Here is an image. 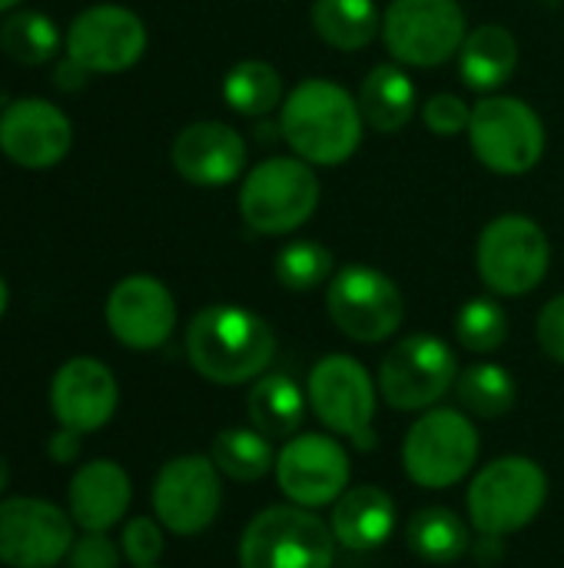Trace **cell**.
Listing matches in <instances>:
<instances>
[{"label": "cell", "instance_id": "cb8c5ba5", "mask_svg": "<svg viewBox=\"0 0 564 568\" xmlns=\"http://www.w3.org/2000/svg\"><path fill=\"white\" fill-rule=\"evenodd\" d=\"M309 396L286 373H263L246 396L249 423L273 443H286L302 429Z\"/></svg>", "mask_w": 564, "mask_h": 568}, {"label": "cell", "instance_id": "ffe728a7", "mask_svg": "<svg viewBox=\"0 0 564 568\" xmlns=\"http://www.w3.org/2000/svg\"><path fill=\"white\" fill-rule=\"evenodd\" d=\"M170 160L176 173L203 190L229 186L246 170V140L236 126L219 120H199L176 133Z\"/></svg>", "mask_w": 564, "mask_h": 568}, {"label": "cell", "instance_id": "b9f144b4", "mask_svg": "<svg viewBox=\"0 0 564 568\" xmlns=\"http://www.w3.org/2000/svg\"><path fill=\"white\" fill-rule=\"evenodd\" d=\"M17 3H20V0H0V13L10 10V7H17Z\"/></svg>", "mask_w": 564, "mask_h": 568}, {"label": "cell", "instance_id": "9a60e30c", "mask_svg": "<svg viewBox=\"0 0 564 568\" xmlns=\"http://www.w3.org/2000/svg\"><path fill=\"white\" fill-rule=\"evenodd\" d=\"M73 516L33 496L0 499V562L10 568H57L73 549Z\"/></svg>", "mask_w": 564, "mask_h": 568}, {"label": "cell", "instance_id": "5b68a950", "mask_svg": "<svg viewBox=\"0 0 564 568\" xmlns=\"http://www.w3.org/2000/svg\"><path fill=\"white\" fill-rule=\"evenodd\" d=\"M319 196L312 163L299 156H269L246 173L239 186V216L253 233L286 236L312 220Z\"/></svg>", "mask_w": 564, "mask_h": 568}, {"label": "cell", "instance_id": "277c9868", "mask_svg": "<svg viewBox=\"0 0 564 568\" xmlns=\"http://www.w3.org/2000/svg\"><path fill=\"white\" fill-rule=\"evenodd\" d=\"M332 526L302 506H266L239 536V568H332Z\"/></svg>", "mask_w": 564, "mask_h": 568}, {"label": "cell", "instance_id": "7a4b0ae2", "mask_svg": "<svg viewBox=\"0 0 564 568\" xmlns=\"http://www.w3.org/2000/svg\"><path fill=\"white\" fill-rule=\"evenodd\" d=\"M366 116L359 100L329 77H309L286 93L279 106V133L293 153L312 166H339L362 143Z\"/></svg>", "mask_w": 564, "mask_h": 568}, {"label": "cell", "instance_id": "4fadbf2b", "mask_svg": "<svg viewBox=\"0 0 564 568\" xmlns=\"http://www.w3.org/2000/svg\"><path fill=\"white\" fill-rule=\"evenodd\" d=\"M352 479L349 453L332 433H296L276 456V483L293 506H332Z\"/></svg>", "mask_w": 564, "mask_h": 568}, {"label": "cell", "instance_id": "f1b7e54d", "mask_svg": "<svg viewBox=\"0 0 564 568\" xmlns=\"http://www.w3.org/2000/svg\"><path fill=\"white\" fill-rule=\"evenodd\" d=\"M223 100L233 113L263 120L276 106H283V77L266 60H239L223 77Z\"/></svg>", "mask_w": 564, "mask_h": 568}, {"label": "cell", "instance_id": "ac0fdd59", "mask_svg": "<svg viewBox=\"0 0 564 568\" xmlns=\"http://www.w3.org/2000/svg\"><path fill=\"white\" fill-rule=\"evenodd\" d=\"M73 146L70 116L40 97H23L0 113V150L23 170H50Z\"/></svg>", "mask_w": 564, "mask_h": 568}, {"label": "cell", "instance_id": "60d3db41", "mask_svg": "<svg viewBox=\"0 0 564 568\" xmlns=\"http://www.w3.org/2000/svg\"><path fill=\"white\" fill-rule=\"evenodd\" d=\"M7 300H10V296H7V283L0 280V316L7 313Z\"/></svg>", "mask_w": 564, "mask_h": 568}, {"label": "cell", "instance_id": "836d02e7", "mask_svg": "<svg viewBox=\"0 0 564 568\" xmlns=\"http://www.w3.org/2000/svg\"><path fill=\"white\" fill-rule=\"evenodd\" d=\"M120 546H123V556L133 568H150L160 562L163 549H166V539H163V526L160 519L153 516H136L123 526V536H120Z\"/></svg>", "mask_w": 564, "mask_h": 568}, {"label": "cell", "instance_id": "30bf717a", "mask_svg": "<svg viewBox=\"0 0 564 568\" xmlns=\"http://www.w3.org/2000/svg\"><path fill=\"white\" fill-rule=\"evenodd\" d=\"M455 349L432 333L402 336L379 366V393L399 413H425L455 389Z\"/></svg>", "mask_w": 564, "mask_h": 568}, {"label": "cell", "instance_id": "4316f807", "mask_svg": "<svg viewBox=\"0 0 564 568\" xmlns=\"http://www.w3.org/2000/svg\"><path fill=\"white\" fill-rule=\"evenodd\" d=\"M312 30L336 50H362L382 33L376 0H312Z\"/></svg>", "mask_w": 564, "mask_h": 568}, {"label": "cell", "instance_id": "e575fe53", "mask_svg": "<svg viewBox=\"0 0 564 568\" xmlns=\"http://www.w3.org/2000/svg\"><path fill=\"white\" fill-rule=\"evenodd\" d=\"M422 120L435 136H455V133H469L472 123V106L455 97V93H432L422 103Z\"/></svg>", "mask_w": 564, "mask_h": 568}, {"label": "cell", "instance_id": "603a6c76", "mask_svg": "<svg viewBox=\"0 0 564 568\" xmlns=\"http://www.w3.org/2000/svg\"><path fill=\"white\" fill-rule=\"evenodd\" d=\"M519 67V40L502 23H482L469 30L459 50V77L475 93L502 90Z\"/></svg>", "mask_w": 564, "mask_h": 568}, {"label": "cell", "instance_id": "2e32d148", "mask_svg": "<svg viewBox=\"0 0 564 568\" xmlns=\"http://www.w3.org/2000/svg\"><path fill=\"white\" fill-rule=\"evenodd\" d=\"M146 53L143 20L120 3H93L80 10L66 33V57L86 73L130 70Z\"/></svg>", "mask_w": 564, "mask_h": 568}, {"label": "cell", "instance_id": "83f0119b", "mask_svg": "<svg viewBox=\"0 0 564 568\" xmlns=\"http://www.w3.org/2000/svg\"><path fill=\"white\" fill-rule=\"evenodd\" d=\"M276 449L273 439H266L259 429L253 426H229L219 429L209 449V459L216 463V469L233 479V483H259L269 473H276Z\"/></svg>", "mask_w": 564, "mask_h": 568}, {"label": "cell", "instance_id": "9c48e42d", "mask_svg": "<svg viewBox=\"0 0 564 568\" xmlns=\"http://www.w3.org/2000/svg\"><path fill=\"white\" fill-rule=\"evenodd\" d=\"M469 143L482 166L502 176H522L545 153V123L519 97L489 93L472 106Z\"/></svg>", "mask_w": 564, "mask_h": 568}, {"label": "cell", "instance_id": "d6986e66", "mask_svg": "<svg viewBox=\"0 0 564 568\" xmlns=\"http://www.w3.org/2000/svg\"><path fill=\"white\" fill-rule=\"evenodd\" d=\"M120 406V386L106 363L93 356L66 359L50 383V409L63 429L80 436L103 429Z\"/></svg>", "mask_w": 564, "mask_h": 568}, {"label": "cell", "instance_id": "8d00e7d4", "mask_svg": "<svg viewBox=\"0 0 564 568\" xmlns=\"http://www.w3.org/2000/svg\"><path fill=\"white\" fill-rule=\"evenodd\" d=\"M535 336H539V346L542 353L564 366V293L562 296H552L542 313H539V323H535Z\"/></svg>", "mask_w": 564, "mask_h": 568}, {"label": "cell", "instance_id": "1f68e13d", "mask_svg": "<svg viewBox=\"0 0 564 568\" xmlns=\"http://www.w3.org/2000/svg\"><path fill=\"white\" fill-rule=\"evenodd\" d=\"M455 339L462 349L489 356L499 353L509 339V313L492 296H472L455 313Z\"/></svg>", "mask_w": 564, "mask_h": 568}, {"label": "cell", "instance_id": "7402d4cb", "mask_svg": "<svg viewBox=\"0 0 564 568\" xmlns=\"http://www.w3.org/2000/svg\"><path fill=\"white\" fill-rule=\"evenodd\" d=\"M396 499L382 486H349L332 503V536L339 546L352 552H372L382 549L396 532Z\"/></svg>", "mask_w": 564, "mask_h": 568}, {"label": "cell", "instance_id": "7bdbcfd3", "mask_svg": "<svg viewBox=\"0 0 564 568\" xmlns=\"http://www.w3.org/2000/svg\"><path fill=\"white\" fill-rule=\"evenodd\" d=\"M542 3H548V7H555V3H558V0H542Z\"/></svg>", "mask_w": 564, "mask_h": 568}, {"label": "cell", "instance_id": "5bb4252c", "mask_svg": "<svg viewBox=\"0 0 564 568\" xmlns=\"http://www.w3.org/2000/svg\"><path fill=\"white\" fill-rule=\"evenodd\" d=\"M219 469L209 456L189 453L170 459L153 479V516L173 536L206 532L223 506Z\"/></svg>", "mask_w": 564, "mask_h": 568}, {"label": "cell", "instance_id": "f546056e", "mask_svg": "<svg viewBox=\"0 0 564 568\" xmlns=\"http://www.w3.org/2000/svg\"><path fill=\"white\" fill-rule=\"evenodd\" d=\"M455 396L462 409L475 419H502L512 413L519 386L515 376L499 363H472L455 379Z\"/></svg>", "mask_w": 564, "mask_h": 568}, {"label": "cell", "instance_id": "52a82bcc", "mask_svg": "<svg viewBox=\"0 0 564 568\" xmlns=\"http://www.w3.org/2000/svg\"><path fill=\"white\" fill-rule=\"evenodd\" d=\"M306 396L326 433L349 439L362 453L376 449V383L356 356H322L309 373Z\"/></svg>", "mask_w": 564, "mask_h": 568}, {"label": "cell", "instance_id": "8992f818", "mask_svg": "<svg viewBox=\"0 0 564 568\" xmlns=\"http://www.w3.org/2000/svg\"><path fill=\"white\" fill-rule=\"evenodd\" d=\"M482 439L469 413L432 406L402 439L406 476L419 489H452L479 466Z\"/></svg>", "mask_w": 564, "mask_h": 568}, {"label": "cell", "instance_id": "6da1fadb", "mask_svg": "<svg viewBox=\"0 0 564 568\" xmlns=\"http://www.w3.org/2000/svg\"><path fill=\"white\" fill-rule=\"evenodd\" d=\"M186 356L206 383H256L276 356V333L259 313L236 303H216L189 320Z\"/></svg>", "mask_w": 564, "mask_h": 568}, {"label": "cell", "instance_id": "4dcf8cb0", "mask_svg": "<svg viewBox=\"0 0 564 568\" xmlns=\"http://www.w3.org/2000/svg\"><path fill=\"white\" fill-rule=\"evenodd\" d=\"M273 273L289 293H312L336 276V256L316 240H293L276 253Z\"/></svg>", "mask_w": 564, "mask_h": 568}, {"label": "cell", "instance_id": "7c38bea8", "mask_svg": "<svg viewBox=\"0 0 564 568\" xmlns=\"http://www.w3.org/2000/svg\"><path fill=\"white\" fill-rule=\"evenodd\" d=\"M469 20L459 0H389L382 13L386 50L406 67H442L459 57Z\"/></svg>", "mask_w": 564, "mask_h": 568}, {"label": "cell", "instance_id": "44dd1931", "mask_svg": "<svg viewBox=\"0 0 564 568\" xmlns=\"http://www.w3.org/2000/svg\"><path fill=\"white\" fill-rule=\"evenodd\" d=\"M70 516L83 532H110L133 503L130 476L113 459H93L80 466L66 489Z\"/></svg>", "mask_w": 564, "mask_h": 568}, {"label": "cell", "instance_id": "ab89813d", "mask_svg": "<svg viewBox=\"0 0 564 568\" xmlns=\"http://www.w3.org/2000/svg\"><path fill=\"white\" fill-rule=\"evenodd\" d=\"M7 483H10V466H7V459L0 456V496L7 493Z\"/></svg>", "mask_w": 564, "mask_h": 568}, {"label": "cell", "instance_id": "ba28073f", "mask_svg": "<svg viewBox=\"0 0 564 568\" xmlns=\"http://www.w3.org/2000/svg\"><path fill=\"white\" fill-rule=\"evenodd\" d=\"M548 266L552 243L532 216L505 213L479 233L475 270L495 296H529L542 286Z\"/></svg>", "mask_w": 564, "mask_h": 568}, {"label": "cell", "instance_id": "484cf974", "mask_svg": "<svg viewBox=\"0 0 564 568\" xmlns=\"http://www.w3.org/2000/svg\"><path fill=\"white\" fill-rule=\"evenodd\" d=\"M406 546L412 556H419L429 566H452L472 552V532L462 523L459 513L445 506H425L409 516L406 529Z\"/></svg>", "mask_w": 564, "mask_h": 568}, {"label": "cell", "instance_id": "74e56055", "mask_svg": "<svg viewBox=\"0 0 564 568\" xmlns=\"http://www.w3.org/2000/svg\"><path fill=\"white\" fill-rule=\"evenodd\" d=\"M80 433H73V429H57L50 439H47V453H50V459L53 463H60V466H66V463H73L76 456H80Z\"/></svg>", "mask_w": 564, "mask_h": 568}, {"label": "cell", "instance_id": "e0dca14e", "mask_svg": "<svg viewBox=\"0 0 564 568\" xmlns=\"http://www.w3.org/2000/svg\"><path fill=\"white\" fill-rule=\"evenodd\" d=\"M106 326L126 349H160L176 329V300L156 276H126L106 296Z\"/></svg>", "mask_w": 564, "mask_h": 568}, {"label": "cell", "instance_id": "d6a6232c", "mask_svg": "<svg viewBox=\"0 0 564 568\" xmlns=\"http://www.w3.org/2000/svg\"><path fill=\"white\" fill-rule=\"evenodd\" d=\"M0 43L17 63L37 67V63H47L60 50V30L40 10H17L0 27Z\"/></svg>", "mask_w": 564, "mask_h": 568}, {"label": "cell", "instance_id": "ee69618b", "mask_svg": "<svg viewBox=\"0 0 564 568\" xmlns=\"http://www.w3.org/2000/svg\"><path fill=\"white\" fill-rule=\"evenodd\" d=\"M150 568H160V566H150Z\"/></svg>", "mask_w": 564, "mask_h": 568}, {"label": "cell", "instance_id": "f35d334b", "mask_svg": "<svg viewBox=\"0 0 564 568\" xmlns=\"http://www.w3.org/2000/svg\"><path fill=\"white\" fill-rule=\"evenodd\" d=\"M83 80H86V70H83L76 60L66 57V60L57 67V87H60V90H80Z\"/></svg>", "mask_w": 564, "mask_h": 568}, {"label": "cell", "instance_id": "d4e9b609", "mask_svg": "<svg viewBox=\"0 0 564 568\" xmlns=\"http://www.w3.org/2000/svg\"><path fill=\"white\" fill-rule=\"evenodd\" d=\"M359 110L366 126L379 133H399L419 110V90L399 63H379L359 87Z\"/></svg>", "mask_w": 564, "mask_h": 568}, {"label": "cell", "instance_id": "3957f363", "mask_svg": "<svg viewBox=\"0 0 564 568\" xmlns=\"http://www.w3.org/2000/svg\"><path fill=\"white\" fill-rule=\"evenodd\" d=\"M548 503V476L529 456H502L482 466L465 493L469 523L479 536L509 539L532 526Z\"/></svg>", "mask_w": 564, "mask_h": 568}, {"label": "cell", "instance_id": "8fae6325", "mask_svg": "<svg viewBox=\"0 0 564 568\" xmlns=\"http://www.w3.org/2000/svg\"><path fill=\"white\" fill-rule=\"evenodd\" d=\"M326 310L336 329L356 343H386L406 320L402 290L369 263H349L329 280Z\"/></svg>", "mask_w": 564, "mask_h": 568}, {"label": "cell", "instance_id": "d590c367", "mask_svg": "<svg viewBox=\"0 0 564 568\" xmlns=\"http://www.w3.org/2000/svg\"><path fill=\"white\" fill-rule=\"evenodd\" d=\"M66 568H120V549L106 532H83L66 556Z\"/></svg>", "mask_w": 564, "mask_h": 568}]
</instances>
